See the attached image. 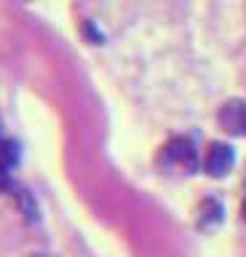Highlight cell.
Masks as SVG:
<instances>
[{
  "label": "cell",
  "mask_w": 246,
  "mask_h": 257,
  "mask_svg": "<svg viewBox=\"0 0 246 257\" xmlns=\"http://www.w3.org/2000/svg\"><path fill=\"white\" fill-rule=\"evenodd\" d=\"M163 164L166 166H179L187 174L198 172V150L187 137H177L163 148Z\"/></svg>",
  "instance_id": "1"
},
{
  "label": "cell",
  "mask_w": 246,
  "mask_h": 257,
  "mask_svg": "<svg viewBox=\"0 0 246 257\" xmlns=\"http://www.w3.org/2000/svg\"><path fill=\"white\" fill-rule=\"evenodd\" d=\"M219 128L233 137H246V102L243 99H227L217 112Z\"/></svg>",
  "instance_id": "2"
},
{
  "label": "cell",
  "mask_w": 246,
  "mask_h": 257,
  "mask_svg": "<svg viewBox=\"0 0 246 257\" xmlns=\"http://www.w3.org/2000/svg\"><path fill=\"white\" fill-rule=\"evenodd\" d=\"M233 164H235V150L225 142H214L203 158V169L211 177H225L233 169Z\"/></svg>",
  "instance_id": "3"
},
{
  "label": "cell",
  "mask_w": 246,
  "mask_h": 257,
  "mask_svg": "<svg viewBox=\"0 0 246 257\" xmlns=\"http://www.w3.org/2000/svg\"><path fill=\"white\" fill-rule=\"evenodd\" d=\"M222 214H225V209H222V204L217 198H203L201 206H198L195 225L201 230H211V228H217V225L222 222Z\"/></svg>",
  "instance_id": "4"
},
{
  "label": "cell",
  "mask_w": 246,
  "mask_h": 257,
  "mask_svg": "<svg viewBox=\"0 0 246 257\" xmlns=\"http://www.w3.org/2000/svg\"><path fill=\"white\" fill-rule=\"evenodd\" d=\"M14 190H17L14 196H17V201H19V209H22V214H25L30 222H33V220H38V204H35V198L30 196V193H27L25 188H14Z\"/></svg>",
  "instance_id": "5"
},
{
  "label": "cell",
  "mask_w": 246,
  "mask_h": 257,
  "mask_svg": "<svg viewBox=\"0 0 246 257\" xmlns=\"http://www.w3.org/2000/svg\"><path fill=\"white\" fill-rule=\"evenodd\" d=\"M241 214H243V220H246V201H243V206H241Z\"/></svg>",
  "instance_id": "6"
},
{
  "label": "cell",
  "mask_w": 246,
  "mask_h": 257,
  "mask_svg": "<svg viewBox=\"0 0 246 257\" xmlns=\"http://www.w3.org/2000/svg\"><path fill=\"white\" fill-rule=\"evenodd\" d=\"M30 257H49V254H41V252H38V254H30Z\"/></svg>",
  "instance_id": "7"
}]
</instances>
